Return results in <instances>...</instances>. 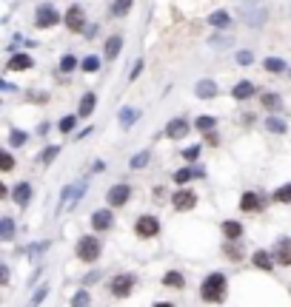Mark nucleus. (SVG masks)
Listing matches in <instances>:
<instances>
[{"label":"nucleus","instance_id":"nucleus-37","mask_svg":"<svg viewBox=\"0 0 291 307\" xmlns=\"http://www.w3.org/2000/svg\"><path fill=\"white\" fill-rule=\"evenodd\" d=\"M92 304V296H89V290H77L72 299V307H89Z\"/></svg>","mask_w":291,"mask_h":307},{"label":"nucleus","instance_id":"nucleus-3","mask_svg":"<svg viewBox=\"0 0 291 307\" xmlns=\"http://www.w3.org/2000/svg\"><path fill=\"white\" fill-rule=\"evenodd\" d=\"M74 253H77L80 262H97V256H100V242H97L95 236H83L80 242H77V248H74Z\"/></svg>","mask_w":291,"mask_h":307},{"label":"nucleus","instance_id":"nucleus-13","mask_svg":"<svg viewBox=\"0 0 291 307\" xmlns=\"http://www.w3.org/2000/svg\"><path fill=\"white\" fill-rule=\"evenodd\" d=\"M254 91H257V88H254V83H251V80H240V83L231 88V97L243 103V100H251V97H254Z\"/></svg>","mask_w":291,"mask_h":307},{"label":"nucleus","instance_id":"nucleus-32","mask_svg":"<svg viewBox=\"0 0 291 307\" xmlns=\"http://www.w3.org/2000/svg\"><path fill=\"white\" fill-rule=\"evenodd\" d=\"M129 9H131V0H114L111 3V15L123 17V15H129Z\"/></svg>","mask_w":291,"mask_h":307},{"label":"nucleus","instance_id":"nucleus-48","mask_svg":"<svg viewBox=\"0 0 291 307\" xmlns=\"http://www.w3.org/2000/svg\"><path fill=\"white\" fill-rule=\"evenodd\" d=\"M97 279H100V273H89V276H83V282H86V285H95Z\"/></svg>","mask_w":291,"mask_h":307},{"label":"nucleus","instance_id":"nucleus-31","mask_svg":"<svg viewBox=\"0 0 291 307\" xmlns=\"http://www.w3.org/2000/svg\"><path fill=\"white\" fill-rule=\"evenodd\" d=\"M74 69H77V57H74V54H63V57H60V72L72 74Z\"/></svg>","mask_w":291,"mask_h":307},{"label":"nucleus","instance_id":"nucleus-35","mask_svg":"<svg viewBox=\"0 0 291 307\" xmlns=\"http://www.w3.org/2000/svg\"><path fill=\"white\" fill-rule=\"evenodd\" d=\"M80 69H83L86 74H95L97 69H100V57H95V54H89V57L80 63Z\"/></svg>","mask_w":291,"mask_h":307},{"label":"nucleus","instance_id":"nucleus-23","mask_svg":"<svg viewBox=\"0 0 291 307\" xmlns=\"http://www.w3.org/2000/svg\"><path fill=\"white\" fill-rule=\"evenodd\" d=\"M163 285H166V287H174V290H183V287H186V279H183V273L168 270L166 276H163Z\"/></svg>","mask_w":291,"mask_h":307},{"label":"nucleus","instance_id":"nucleus-5","mask_svg":"<svg viewBox=\"0 0 291 307\" xmlns=\"http://www.w3.org/2000/svg\"><path fill=\"white\" fill-rule=\"evenodd\" d=\"M83 193H86V182H77V185L66 188V191L60 193V202H57V214H63L66 208H74V202L80 199Z\"/></svg>","mask_w":291,"mask_h":307},{"label":"nucleus","instance_id":"nucleus-9","mask_svg":"<svg viewBox=\"0 0 291 307\" xmlns=\"http://www.w3.org/2000/svg\"><path fill=\"white\" fill-rule=\"evenodd\" d=\"M134 290V276H114L111 279V293H114L117 299H126V296H129V293Z\"/></svg>","mask_w":291,"mask_h":307},{"label":"nucleus","instance_id":"nucleus-49","mask_svg":"<svg viewBox=\"0 0 291 307\" xmlns=\"http://www.w3.org/2000/svg\"><path fill=\"white\" fill-rule=\"evenodd\" d=\"M97 29H100V26H92V29H89V26H86V31H83V35H86L89 40H92V37H97Z\"/></svg>","mask_w":291,"mask_h":307},{"label":"nucleus","instance_id":"nucleus-42","mask_svg":"<svg viewBox=\"0 0 291 307\" xmlns=\"http://www.w3.org/2000/svg\"><path fill=\"white\" fill-rule=\"evenodd\" d=\"M0 168H3V171H12V168H15V157H12L9 151L0 154Z\"/></svg>","mask_w":291,"mask_h":307},{"label":"nucleus","instance_id":"nucleus-36","mask_svg":"<svg viewBox=\"0 0 291 307\" xmlns=\"http://www.w3.org/2000/svg\"><path fill=\"white\" fill-rule=\"evenodd\" d=\"M194 125H197V131H203V134H206V131H214L217 120H214V117H197V122H194Z\"/></svg>","mask_w":291,"mask_h":307},{"label":"nucleus","instance_id":"nucleus-40","mask_svg":"<svg viewBox=\"0 0 291 307\" xmlns=\"http://www.w3.org/2000/svg\"><path fill=\"white\" fill-rule=\"evenodd\" d=\"M57 154H60L57 145H49V148H46L43 154H40V159H43V165H51L54 159H57Z\"/></svg>","mask_w":291,"mask_h":307},{"label":"nucleus","instance_id":"nucleus-10","mask_svg":"<svg viewBox=\"0 0 291 307\" xmlns=\"http://www.w3.org/2000/svg\"><path fill=\"white\" fill-rule=\"evenodd\" d=\"M171 205H174V211H191V208L197 205V196L189 188H180V191L171 196Z\"/></svg>","mask_w":291,"mask_h":307},{"label":"nucleus","instance_id":"nucleus-27","mask_svg":"<svg viewBox=\"0 0 291 307\" xmlns=\"http://www.w3.org/2000/svg\"><path fill=\"white\" fill-rule=\"evenodd\" d=\"M260 100H263V106L269 108V111H280V108H283V100H280V94H274V91L263 94Z\"/></svg>","mask_w":291,"mask_h":307},{"label":"nucleus","instance_id":"nucleus-12","mask_svg":"<svg viewBox=\"0 0 291 307\" xmlns=\"http://www.w3.org/2000/svg\"><path fill=\"white\" fill-rule=\"evenodd\" d=\"M240 211H243V214H260V211H263L260 196H257V193H251V191H246L240 196Z\"/></svg>","mask_w":291,"mask_h":307},{"label":"nucleus","instance_id":"nucleus-18","mask_svg":"<svg viewBox=\"0 0 291 307\" xmlns=\"http://www.w3.org/2000/svg\"><path fill=\"white\" fill-rule=\"evenodd\" d=\"M274 262H280V264H291V242H288V239H277Z\"/></svg>","mask_w":291,"mask_h":307},{"label":"nucleus","instance_id":"nucleus-51","mask_svg":"<svg viewBox=\"0 0 291 307\" xmlns=\"http://www.w3.org/2000/svg\"><path fill=\"white\" fill-rule=\"evenodd\" d=\"M154 307H171V304H168V301H157Z\"/></svg>","mask_w":291,"mask_h":307},{"label":"nucleus","instance_id":"nucleus-2","mask_svg":"<svg viewBox=\"0 0 291 307\" xmlns=\"http://www.w3.org/2000/svg\"><path fill=\"white\" fill-rule=\"evenodd\" d=\"M240 17L251 26V29H263V26H266V6H260L257 0H246L240 6Z\"/></svg>","mask_w":291,"mask_h":307},{"label":"nucleus","instance_id":"nucleus-38","mask_svg":"<svg viewBox=\"0 0 291 307\" xmlns=\"http://www.w3.org/2000/svg\"><path fill=\"white\" fill-rule=\"evenodd\" d=\"M266 72L280 74V72H285V63H283L280 57H269V60H266Z\"/></svg>","mask_w":291,"mask_h":307},{"label":"nucleus","instance_id":"nucleus-46","mask_svg":"<svg viewBox=\"0 0 291 307\" xmlns=\"http://www.w3.org/2000/svg\"><path fill=\"white\" fill-rule=\"evenodd\" d=\"M143 72V60H137V63L131 65V72H129V80H137V74Z\"/></svg>","mask_w":291,"mask_h":307},{"label":"nucleus","instance_id":"nucleus-45","mask_svg":"<svg viewBox=\"0 0 291 307\" xmlns=\"http://www.w3.org/2000/svg\"><path fill=\"white\" fill-rule=\"evenodd\" d=\"M183 157L189 159V162H194V159L200 157V145H191V148H186V151H183Z\"/></svg>","mask_w":291,"mask_h":307},{"label":"nucleus","instance_id":"nucleus-17","mask_svg":"<svg viewBox=\"0 0 291 307\" xmlns=\"http://www.w3.org/2000/svg\"><path fill=\"white\" fill-rule=\"evenodd\" d=\"M12 199H15L20 208L29 205V202H32V185H29V182H20V185H15V191H12Z\"/></svg>","mask_w":291,"mask_h":307},{"label":"nucleus","instance_id":"nucleus-22","mask_svg":"<svg viewBox=\"0 0 291 307\" xmlns=\"http://www.w3.org/2000/svg\"><path fill=\"white\" fill-rule=\"evenodd\" d=\"M120 49H123V37H120V35H111L109 40H106V57L114 60L117 54H120Z\"/></svg>","mask_w":291,"mask_h":307},{"label":"nucleus","instance_id":"nucleus-24","mask_svg":"<svg viewBox=\"0 0 291 307\" xmlns=\"http://www.w3.org/2000/svg\"><path fill=\"white\" fill-rule=\"evenodd\" d=\"M0 239L3 242H12L15 239V222H12V216H3L0 219Z\"/></svg>","mask_w":291,"mask_h":307},{"label":"nucleus","instance_id":"nucleus-14","mask_svg":"<svg viewBox=\"0 0 291 307\" xmlns=\"http://www.w3.org/2000/svg\"><path fill=\"white\" fill-rule=\"evenodd\" d=\"M32 63H35V60H32L29 54L17 51V54H12V57H9L6 69H9V72H26V69H32Z\"/></svg>","mask_w":291,"mask_h":307},{"label":"nucleus","instance_id":"nucleus-33","mask_svg":"<svg viewBox=\"0 0 291 307\" xmlns=\"http://www.w3.org/2000/svg\"><path fill=\"white\" fill-rule=\"evenodd\" d=\"M191 177H197V168H180V171H174V182H177V185H186Z\"/></svg>","mask_w":291,"mask_h":307},{"label":"nucleus","instance_id":"nucleus-29","mask_svg":"<svg viewBox=\"0 0 291 307\" xmlns=\"http://www.w3.org/2000/svg\"><path fill=\"white\" fill-rule=\"evenodd\" d=\"M26 143H29V134H26V131H20V128H12V131H9V145L20 148V145H26Z\"/></svg>","mask_w":291,"mask_h":307},{"label":"nucleus","instance_id":"nucleus-4","mask_svg":"<svg viewBox=\"0 0 291 307\" xmlns=\"http://www.w3.org/2000/svg\"><path fill=\"white\" fill-rule=\"evenodd\" d=\"M60 15H57V9L51 6V3H46V6H37L35 12V23H37V29H51V26H57Z\"/></svg>","mask_w":291,"mask_h":307},{"label":"nucleus","instance_id":"nucleus-34","mask_svg":"<svg viewBox=\"0 0 291 307\" xmlns=\"http://www.w3.org/2000/svg\"><path fill=\"white\" fill-rule=\"evenodd\" d=\"M46 296H49V285H43V287H37L35 290V296H32V301L26 307H40L46 301Z\"/></svg>","mask_w":291,"mask_h":307},{"label":"nucleus","instance_id":"nucleus-6","mask_svg":"<svg viewBox=\"0 0 291 307\" xmlns=\"http://www.w3.org/2000/svg\"><path fill=\"white\" fill-rule=\"evenodd\" d=\"M134 233L143 236V239H152V236L160 233V222L154 219V216H137V222H134Z\"/></svg>","mask_w":291,"mask_h":307},{"label":"nucleus","instance_id":"nucleus-47","mask_svg":"<svg viewBox=\"0 0 291 307\" xmlns=\"http://www.w3.org/2000/svg\"><path fill=\"white\" fill-rule=\"evenodd\" d=\"M0 282H3V285H9V264H3V267H0Z\"/></svg>","mask_w":291,"mask_h":307},{"label":"nucleus","instance_id":"nucleus-26","mask_svg":"<svg viewBox=\"0 0 291 307\" xmlns=\"http://www.w3.org/2000/svg\"><path fill=\"white\" fill-rule=\"evenodd\" d=\"M251 262H254L257 267H260V270H271V267H274V259H271L269 253H266V250H254Z\"/></svg>","mask_w":291,"mask_h":307},{"label":"nucleus","instance_id":"nucleus-39","mask_svg":"<svg viewBox=\"0 0 291 307\" xmlns=\"http://www.w3.org/2000/svg\"><path fill=\"white\" fill-rule=\"evenodd\" d=\"M266 128L274 131V134H283V131H285V122H283V120H277V117L271 114L269 120H266Z\"/></svg>","mask_w":291,"mask_h":307},{"label":"nucleus","instance_id":"nucleus-41","mask_svg":"<svg viewBox=\"0 0 291 307\" xmlns=\"http://www.w3.org/2000/svg\"><path fill=\"white\" fill-rule=\"evenodd\" d=\"M74 125H77V117H72V114H69V117H63V120H60V125H57V128L63 131V134H69V131H74Z\"/></svg>","mask_w":291,"mask_h":307},{"label":"nucleus","instance_id":"nucleus-25","mask_svg":"<svg viewBox=\"0 0 291 307\" xmlns=\"http://www.w3.org/2000/svg\"><path fill=\"white\" fill-rule=\"evenodd\" d=\"M209 26H214V29H228V26H231V17H228V12H214V15H209Z\"/></svg>","mask_w":291,"mask_h":307},{"label":"nucleus","instance_id":"nucleus-44","mask_svg":"<svg viewBox=\"0 0 291 307\" xmlns=\"http://www.w3.org/2000/svg\"><path fill=\"white\" fill-rule=\"evenodd\" d=\"M237 63H240V65H251V63H254V51H237Z\"/></svg>","mask_w":291,"mask_h":307},{"label":"nucleus","instance_id":"nucleus-30","mask_svg":"<svg viewBox=\"0 0 291 307\" xmlns=\"http://www.w3.org/2000/svg\"><path fill=\"white\" fill-rule=\"evenodd\" d=\"M49 250V242H35V245H26L20 250V256H37V253H46Z\"/></svg>","mask_w":291,"mask_h":307},{"label":"nucleus","instance_id":"nucleus-1","mask_svg":"<svg viewBox=\"0 0 291 307\" xmlns=\"http://www.w3.org/2000/svg\"><path fill=\"white\" fill-rule=\"evenodd\" d=\"M200 296H203V301H209V304H220L223 296H226V276H223V273L206 276L203 285H200Z\"/></svg>","mask_w":291,"mask_h":307},{"label":"nucleus","instance_id":"nucleus-8","mask_svg":"<svg viewBox=\"0 0 291 307\" xmlns=\"http://www.w3.org/2000/svg\"><path fill=\"white\" fill-rule=\"evenodd\" d=\"M106 199H109L111 208H123L126 202L131 199V185H114L109 193H106Z\"/></svg>","mask_w":291,"mask_h":307},{"label":"nucleus","instance_id":"nucleus-20","mask_svg":"<svg viewBox=\"0 0 291 307\" xmlns=\"http://www.w3.org/2000/svg\"><path fill=\"white\" fill-rule=\"evenodd\" d=\"M223 233H226L228 242H237V239L243 236V225L240 222H234V219H226L223 222Z\"/></svg>","mask_w":291,"mask_h":307},{"label":"nucleus","instance_id":"nucleus-21","mask_svg":"<svg viewBox=\"0 0 291 307\" xmlns=\"http://www.w3.org/2000/svg\"><path fill=\"white\" fill-rule=\"evenodd\" d=\"M140 120V111L137 108H120V125H123V128H131V125H134V122Z\"/></svg>","mask_w":291,"mask_h":307},{"label":"nucleus","instance_id":"nucleus-19","mask_svg":"<svg viewBox=\"0 0 291 307\" xmlns=\"http://www.w3.org/2000/svg\"><path fill=\"white\" fill-rule=\"evenodd\" d=\"M95 108H97V94H92V91H89V94H83V97H80V108H77V114H80V117H92V111H95Z\"/></svg>","mask_w":291,"mask_h":307},{"label":"nucleus","instance_id":"nucleus-16","mask_svg":"<svg viewBox=\"0 0 291 307\" xmlns=\"http://www.w3.org/2000/svg\"><path fill=\"white\" fill-rule=\"evenodd\" d=\"M194 94L200 100H214V97H217V83H214V80H200L194 86Z\"/></svg>","mask_w":291,"mask_h":307},{"label":"nucleus","instance_id":"nucleus-15","mask_svg":"<svg viewBox=\"0 0 291 307\" xmlns=\"http://www.w3.org/2000/svg\"><path fill=\"white\" fill-rule=\"evenodd\" d=\"M186 134H189V122L183 120V117H177V120H171L166 125V137H171V140H183Z\"/></svg>","mask_w":291,"mask_h":307},{"label":"nucleus","instance_id":"nucleus-11","mask_svg":"<svg viewBox=\"0 0 291 307\" xmlns=\"http://www.w3.org/2000/svg\"><path fill=\"white\" fill-rule=\"evenodd\" d=\"M111 225H114V211H95V214H92V228H95L97 233L109 230Z\"/></svg>","mask_w":291,"mask_h":307},{"label":"nucleus","instance_id":"nucleus-43","mask_svg":"<svg viewBox=\"0 0 291 307\" xmlns=\"http://www.w3.org/2000/svg\"><path fill=\"white\" fill-rule=\"evenodd\" d=\"M274 202H291V185H283L280 191H274Z\"/></svg>","mask_w":291,"mask_h":307},{"label":"nucleus","instance_id":"nucleus-28","mask_svg":"<svg viewBox=\"0 0 291 307\" xmlns=\"http://www.w3.org/2000/svg\"><path fill=\"white\" fill-rule=\"evenodd\" d=\"M149 159H152V154H149V151H140V154H134V157L129 159V168L131 171H140V168L149 165Z\"/></svg>","mask_w":291,"mask_h":307},{"label":"nucleus","instance_id":"nucleus-7","mask_svg":"<svg viewBox=\"0 0 291 307\" xmlns=\"http://www.w3.org/2000/svg\"><path fill=\"white\" fill-rule=\"evenodd\" d=\"M66 29L86 31V12H83V6H69V12H66Z\"/></svg>","mask_w":291,"mask_h":307},{"label":"nucleus","instance_id":"nucleus-50","mask_svg":"<svg viewBox=\"0 0 291 307\" xmlns=\"http://www.w3.org/2000/svg\"><path fill=\"white\" fill-rule=\"evenodd\" d=\"M206 143H209V145H217L220 140H217V134H211V131H209V137H206Z\"/></svg>","mask_w":291,"mask_h":307}]
</instances>
